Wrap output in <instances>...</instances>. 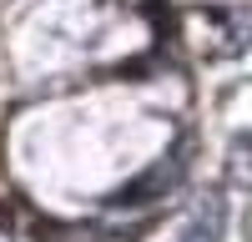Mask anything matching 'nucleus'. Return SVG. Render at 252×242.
Returning <instances> with one entry per match:
<instances>
[{
    "label": "nucleus",
    "mask_w": 252,
    "mask_h": 242,
    "mask_svg": "<svg viewBox=\"0 0 252 242\" xmlns=\"http://www.w3.org/2000/svg\"><path fill=\"white\" fill-rule=\"evenodd\" d=\"M217 227H222V212H217V202H212V207L182 232V242H217Z\"/></svg>",
    "instance_id": "f257e3e1"
}]
</instances>
